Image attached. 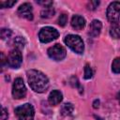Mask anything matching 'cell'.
<instances>
[{
  "label": "cell",
  "mask_w": 120,
  "mask_h": 120,
  "mask_svg": "<svg viewBox=\"0 0 120 120\" xmlns=\"http://www.w3.org/2000/svg\"><path fill=\"white\" fill-rule=\"evenodd\" d=\"M26 75L28 84L35 92L43 93L48 89L49 80L43 72L37 69H30L27 71Z\"/></svg>",
  "instance_id": "obj_1"
},
{
  "label": "cell",
  "mask_w": 120,
  "mask_h": 120,
  "mask_svg": "<svg viewBox=\"0 0 120 120\" xmlns=\"http://www.w3.org/2000/svg\"><path fill=\"white\" fill-rule=\"evenodd\" d=\"M65 43L76 53H82L84 45L82 39L77 35H68L65 38Z\"/></svg>",
  "instance_id": "obj_2"
},
{
  "label": "cell",
  "mask_w": 120,
  "mask_h": 120,
  "mask_svg": "<svg viewBox=\"0 0 120 120\" xmlns=\"http://www.w3.org/2000/svg\"><path fill=\"white\" fill-rule=\"evenodd\" d=\"M15 114L20 120H34L35 110L31 104L25 103L15 109Z\"/></svg>",
  "instance_id": "obj_3"
},
{
  "label": "cell",
  "mask_w": 120,
  "mask_h": 120,
  "mask_svg": "<svg viewBox=\"0 0 120 120\" xmlns=\"http://www.w3.org/2000/svg\"><path fill=\"white\" fill-rule=\"evenodd\" d=\"M59 37V32L51 26H46L40 29L38 33V38L41 42L43 43H48L51 42L54 39H56Z\"/></svg>",
  "instance_id": "obj_4"
},
{
  "label": "cell",
  "mask_w": 120,
  "mask_h": 120,
  "mask_svg": "<svg viewBox=\"0 0 120 120\" xmlns=\"http://www.w3.org/2000/svg\"><path fill=\"white\" fill-rule=\"evenodd\" d=\"M22 63V55L21 50L13 49L7 57V65L11 68H18Z\"/></svg>",
  "instance_id": "obj_5"
},
{
  "label": "cell",
  "mask_w": 120,
  "mask_h": 120,
  "mask_svg": "<svg viewBox=\"0 0 120 120\" xmlns=\"http://www.w3.org/2000/svg\"><path fill=\"white\" fill-rule=\"evenodd\" d=\"M107 19L109 22L117 23L120 21V2H112L107 8Z\"/></svg>",
  "instance_id": "obj_6"
},
{
  "label": "cell",
  "mask_w": 120,
  "mask_h": 120,
  "mask_svg": "<svg viewBox=\"0 0 120 120\" xmlns=\"http://www.w3.org/2000/svg\"><path fill=\"white\" fill-rule=\"evenodd\" d=\"M47 52H48L49 57L54 61H61L67 55L66 49L60 44H54L53 46L50 47Z\"/></svg>",
  "instance_id": "obj_7"
},
{
  "label": "cell",
  "mask_w": 120,
  "mask_h": 120,
  "mask_svg": "<svg viewBox=\"0 0 120 120\" xmlns=\"http://www.w3.org/2000/svg\"><path fill=\"white\" fill-rule=\"evenodd\" d=\"M26 95V87L22 78L15 79L12 84V96L16 99L23 98Z\"/></svg>",
  "instance_id": "obj_8"
},
{
  "label": "cell",
  "mask_w": 120,
  "mask_h": 120,
  "mask_svg": "<svg viewBox=\"0 0 120 120\" xmlns=\"http://www.w3.org/2000/svg\"><path fill=\"white\" fill-rule=\"evenodd\" d=\"M18 15L22 18H24L26 20H33V8L31 4L29 3H23L18 8Z\"/></svg>",
  "instance_id": "obj_9"
},
{
  "label": "cell",
  "mask_w": 120,
  "mask_h": 120,
  "mask_svg": "<svg viewBox=\"0 0 120 120\" xmlns=\"http://www.w3.org/2000/svg\"><path fill=\"white\" fill-rule=\"evenodd\" d=\"M101 28H102L101 22L98 20H93L89 26V35L93 38L98 37L101 32Z\"/></svg>",
  "instance_id": "obj_10"
},
{
  "label": "cell",
  "mask_w": 120,
  "mask_h": 120,
  "mask_svg": "<svg viewBox=\"0 0 120 120\" xmlns=\"http://www.w3.org/2000/svg\"><path fill=\"white\" fill-rule=\"evenodd\" d=\"M63 99V94L59 90H52L49 97H48V101L51 105H57L59 104Z\"/></svg>",
  "instance_id": "obj_11"
},
{
  "label": "cell",
  "mask_w": 120,
  "mask_h": 120,
  "mask_svg": "<svg viewBox=\"0 0 120 120\" xmlns=\"http://www.w3.org/2000/svg\"><path fill=\"white\" fill-rule=\"evenodd\" d=\"M71 26L75 30H81L85 26V19L81 15H74L71 19Z\"/></svg>",
  "instance_id": "obj_12"
},
{
  "label": "cell",
  "mask_w": 120,
  "mask_h": 120,
  "mask_svg": "<svg viewBox=\"0 0 120 120\" xmlns=\"http://www.w3.org/2000/svg\"><path fill=\"white\" fill-rule=\"evenodd\" d=\"M110 35L115 39H120V25L117 23L112 24L110 27Z\"/></svg>",
  "instance_id": "obj_13"
},
{
  "label": "cell",
  "mask_w": 120,
  "mask_h": 120,
  "mask_svg": "<svg viewBox=\"0 0 120 120\" xmlns=\"http://www.w3.org/2000/svg\"><path fill=\"white\" fill-rule=\"evenodd\" d=\"M73 105L71 103H65L61 108V113L63 115H69L73 112Z\"/></svg>",
  "instance_id": "obj_14"
},
{
  "label": "cell",
  "mask_w": 120,
  "mask_h": 120,
  "mask_svg": "<svg viewBox=\"0 0 120 120\" xmlns=\"http://www.w3.org/2000/svg\"><path fill=\"white\" fill-rule=\"evenodd\" d=\"M25 43H26V41H25V39H24L22 37H17V38H15V39H14V46H15V49H19V50L22 49V48L24 47Z\"/></svg>",
  "instance_id": "obj_15"
},
{
  "label": "cell",
  "mask_w": 120,
  "mask_h": 120,
  "mask_svg": "<svg viewBox=\"0 0 120 120\" xmlns=\"http://www.w3.org/2000/svg\"><path fill=\"white\" fill-rule=\"evenodd\" d=\"M54 9L52 8H45V9H43L40 12V15L42 18H51L54 15Z\"/></svg>",
  "instance_id": "obj_16"
},
{
  "label": "cell",
  "mask_w": 120,
  "mask_h": 120,
  "mask_svg": "<svg viewBox=\"0 0 120 120\" xmlns=\"http://www.w3.org/2000/svg\"><path fill=\"white\" fill-rule=\"evenodd\" d=\"M112 70L114 73H120V57H116L112 63Z\"/></svg>",
  "instance_id": "obj_17"
},
{
  "label": "cell",
  "mask_w": 120,
  "mask_h": 120,
  "mask_svg": "<svg viewBox=\"0 0 120 120\" xmlns=\"http://www.w3.org/2000/svg\"><path fill=\"white\" fill-rule=\"evenodd\" d=\"M12 35V32L11 30L9 29H6V28H2L1 29V32H0V36H1V38L2 39H7V38H9Z\"/></svg>",
  "instance_id": "obj_18"
},
{
  "label": "cell",
  "mask_w": 120,
  "mask_h": 120,
  "mask_svg": "<svg viewBox=\"0 0 120 120\" xmlns=\"http://www.w3.org/2000/svg\"><path fill=\"white\" fill-rule=\"evenodd\" d=\"M93 76V70L91 68V67L86 64L85 67H84V79L88 80V79H91Z\"/></svg>",
  "instance_id": "obj_19"
},
{
  "label": "cell",
  "mask_w": 120,
  "mask_h": 120,
  "mask_svg": "<svg viewBox=\"0 0 120 120\" xmlns=\"http://www.w3.org/2000/svg\"><path fill=\"white\" fill-rule=\"evenodd\" d=\"M68 22V15L65 13H62L58 18V24L60 26H65Z\"/></svg>",
  "instance_id": "obj_20"
},
{
  "label": "cell",
  "mask_w": 120,
  "mask_h": 120,
  "mask_svg": "<svg viewBox=\"0 0 120 120\" xmlns=\"http://www.w3.org/2000/svg\"><path fill=\"white\" fill-rule=\"evenodd\" d=\"M16 4V1L13 0V1H2L0 2V7L2 8H11L13 5Z\"/></svg>",
  "instance_id": "obj_21"
},
{
  "label": "cell",
  "mask_w": 120,
  "mask_h": 120,
  "mask_svg": "<svg viewBox=\"0 0 120 120\" xmlns=\"http://www.w3.org/2000/svg\"><path fill=\"white\" fill-rule=\"evenodd\" d=\"M99 5V1H90L88 3V9L94 10L98 8V6Z\"/></svg>",
  "instance_id": "obj_22"
},
{
  "label": "cell",
  "mask_w": 120,
  "mask_h": 120,
  "mask_svg": "<svg viewBox=\"0 0 120 120\" xmlns=\"http://www.w3.org/2000/svg\"><path fill=\"white\" fill-rule=\"evenodd\" d=\"M38 3L44 6L45 8H51V6L52 5V1H38Z\"/></svg>",
  "instance_id": "obj_23"
},
{
  "label": "cell",
  "mask_w": 120,
  "mask_h": 120,
  "mask_svg": "<svg viewBox=\"0 0 120 120\" xmlns=\"http://www.w3.org/2000/svg\"><path fill=\"white\" fill-rule=\"evenodd\" d=\"M8 111L4 108V107H2V112H1V119L2 120H6L7 118H8Z\"/></svg>",
  "instance_id": "obj_24"
},
{
  "label": "cell",
  "mask_w": 120,
  "mask_h": 120,
  "mask_svg": "<svg viewBox=\"0 0 120 120\" xmlns=\"http://www.w3.org/2000/svg\"><path fill=\"white\" fill-rule=\"evenodd\" d=\"M98 106H99V100L96 99V100H95V102L93 103V107H94L95 109H97V108H98Z\"/></svg>",
  "instance_id": "obj_25"
},
{
  "label": "cell",
  "mask_w": 120,
  "mask_h": 120,
  "mask_svg": "<svg viewBox=\"0 0 120 120\" xmlns=\"http://www.w3.org/2000/svg\"><path fill=\"white\" fill-rule=\"evenodd\" d=\"M117 98H118V101H119V103H120V91H119V93H118V95H117Z\"/></svg>",
  "instance_id": "obj_26"
}]
</instances>
